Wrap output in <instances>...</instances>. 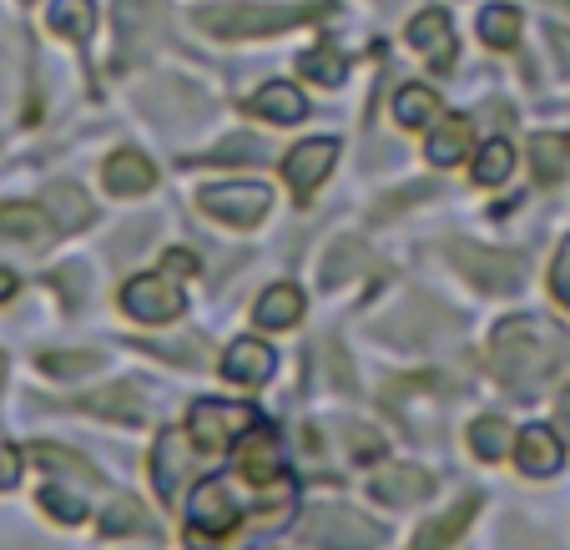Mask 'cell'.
I'll use <instances>...</instances> for the list:
<instances>
[{
	"label": "cell",
	"instance_id": "obj_7",
	"mask_svg": "<svg viewBox=\"0 0 570 550\" xmlns=\"http://www.w3.org/2000/svg\"><path fill=\"white\" fill-rule=\"evenodd\" d=\"M450 253H454V263L490 293H510L525 283V263L510 258V253H484V248H470V243H450Z\"/></svg>",
	"mask_w": 570,
	"mask_h": 550
},
{
	"label": "cell",
	"instance_id": "obj_20",
	"mask_svg": "<svg viewBox=\"0 0 570 550\" xmlns=\"http://www.w3.org/2000/svg\"><path fill=\"white\" fill-rule=\"evenodd\" d=\"M303 318V293L288 288V283H278V288H268L258 298V324L263 328H293Z\"/></svg>",
	"mask_w": 570,
	"mask_h": 550
},
{
	"label": "cell",
	"instance_id": "obj_5",
	"mask_svg": "<svg viewBox=\"0 0 570 550\" xmlns=\"http://www.w3.org/2000/svg\"><path fill=\"white\" fill-rule=\"evenodd\" d=\"M121 308L141 324H173L177 313H183V293H177L173 273H141L121 288Z\"/></svg>",
	"mask_w": 570,
	"mask_h": 550
},
{
	"label": "cell",
	"instance_id": "obj_30",
	"mask_svg": "<svg viewBox=\"0 0 570 550\" xmlns=\"http://www.w3.org/2000/svg\"><path fill=\"white\" fill-rule=\"evenodd\" d=\"M570 163V141L566 137H535V173L540 177H560Z\"/></svg>",
	"mask_w": 570,
	"mask_h": 550
},
{
	"label": "cell",
	"instance_id": "obj_29",
	"mask_svg": "<svg viewBox=\"0 0 570 550\" xmlns=\"http://www.w3.org/2000/svg\"><path fill=\"white\" fill-rule=\"evenodd\" d=\"M470 444H474V454H484V460H500V454H505V444H510L505 420H474Z\"/></svg>",
	"mask_w": 570,
	"mask_h": 550
},
{
	"label": "cell",
	"instance_id": "obj_40",
	"mask_svg": "<svg viewBox=\"0 0 570 550\" xmlns=\"http://www.w3.org/2000/svg\"><path fill=\"white\" fill-rule=\"evenodd\" d=\"M197 268V263H193V253H183V248H177V253H167V273H177V278H183V273H193Z\"/></svg>",
	"mask_w": 570,
	"mask_h": 550
},
{
	"label": "cell",
	"instance_id": "obj_37",
	"mask_svg": "<svg viewBox=\"0 0 570 550\" xmlns=\"http://www.w3.org/2000/svg\"><path fill=\"white\" fill-rule=\"evenodd\" d=\"M550 288H556V298L570 308V238H566V248H560V258H556V273H550Z\"/></svg>",
	"mask_w": 570,
	"mask_h": 550
},
{
	"label": "cell",
	"instance_id": "obj_39",
	"mask_svg": "<svg viewBox=\"0 0 570 550\" xmlns=\"http://www.w3.org/2000/svg\"><path fill=\"white\" fill-rule=\"evenodd\" d=\"M21 480V460H16V450H0V485H16Z\"/></svg>",
	"mask_w": 570,
	"mask_h": 550
},
{
	"label": "cell",
	"instance_id": "obj_42",
	"mask_svg": "<svg viewBox=\"0 0 570 550\" xmlns=\"http://www.w3.org/2000/svg\"><path fill=\"white\" fill-rule=\"evenodd\" d=\"M11 293H16V278H11L6 268H0V298H11Z\"/></svg>",
	"mask_w": 570,
	"mask_h": 550
},
{
	"label": "cell",
	"instance_id": "obj_22",
	"mask_svg": "<svg viewBox=\"0 0 570 550\" xmlns=\"http://www.w3.org/2000/svg\"><path fill=\"white\" fill-rule=\"evenodd\" d=\"M81 410L117 414V420H127V424L147 420V410H141V400H137V389H121V384H111V389H101V394H91V400H81Z\"/></svg>",
	"mask_w": 570,
	"mask_h": 550
},
{
	"label": "cell",
	"instance_id": "obj_26",
	"mask_svg": "<svg viewBox=\"0 0 570 550\" xmlns=\"http://www.w3.org/2000/svg\"><path fill=\"white\" fill-rule=\"evenodd\" d=\"M434 111H440V101H434V91H424V87H404L394 97V117L404 121V127H430Z\"/></svg>",
	"mask_w": 570,
	"mask_h": 550
},
{
	"label": "cell",
	"instance_id": "obj_24",
	"mask_svg": "<svg viewBox=\"0 0 570 550\" xmlns=\"http://www.w3.org/2000/svg\"><path fill=\"white\" fill-rule=\"evenodd\" d=\"M464 147H470V121L464 117H450L440 131L430 137V163L434 167H454L464 157Z\"/></svg>",
	"mask_w": 570,
	"mask_h": 550
},
{
	"label": "cell",
	"instance_id": "obj_33",
	"mask_svg": "<svg viewBox=\"0 0 570 550\" xmlns=\"http://www.w3.org/2000/svg\"><path fill=\"white\" fill-rule=\"evenodd\" d=\"M41 505L51 510L56 520H66V526H76V520H87V500H76L71 490H46Z\"/></svg>",
	"mask_w": 570,
	"mask_h": 550
},
{
	"label": "cell",
	"instance_id": "obj_2",
	"mask_svg": "<svg viewBox=\"0 0 570 550\" xmlns=\"http://www.w3.org/2000/svg\"><path fill=\"white\" fill-rule=\"evenodd\" d=\"M313 16H323L318 6H207V11H197V26L213 36H227V41H253V36L293 31Z\"/></svg>",
	"mask_w": 570,
	"mask_h": 550
},
{
	"label": "cell",
	"instance_id": "obj_4",
	"mask_svg": "<svg viewBox=\"0 0 570 550\" xmlns=\"http://www.w3.org/2000/svg\"><path fill=\"white\" fill-rule=\"evenodd\" d=\"M253 420H258V414L243 410V404L203 400L193 410V424H187V434H193L197 450H227L233 440H243V434L253 430Z\"/></svg>",
	"mask_w": 570,
	"mask_h": 550
},
{
	"label": "cell",
	"instance_id": "obj_11",
	"mask_svg": "<svg viewBox=\"0 0 570 550\" xmlns=\"http://www.w3.org/2000/svg\"><path fill=\"white\" fill-rule=\"evenodd\" d=\"M237 470H243L253 485H268V480L283 475V460H278V440H273V430H258V424H253V430L243 434V444H237Z\"/></svg>",
	"mask_w": 570,
	"mask_h": 550
},
{
	"label": "cell",
	"instance_id": "obj_16",
	"mask_svg": "<svg viewBox=\"0 0 570 550\" xmlns=\"http://www.w3.org/2000/svg\"><path fill=\"white\" fill-rule=\"evenodd\" d=\"M248 111L263 121H303L308 117V101H303L293 87H283V81H268V87L248 101Z\"/></svg>",
	"mask_w": 570,
	"mask_h": 550
},
{
	"label": "cell",
	"instance_id": "obj_21",
	"mask_svg": "<svg viewBox=\"0 0 570 550\" xmlns=\"http://www.w3.org/2000/svg\"><path fill=\"white\" fill-rule=\"evenodd\" d=\"M470 520H474V495H464L460 505L450 510V515H440V520H434V526H424V530H420V540H414V550H444L454 536H460L464 526H470Z\"/></svg>",
	"mask_w": 570,
	"mask_h": 550
},
{
	"label": "cell",
	"instance_id": "obj_3",
	"mask_svg": "<svg viewBox=\"0 0 570 550\" xmlns=\"http://www.w3.org/2000/svg\"><path fill=\"white\" fill-rule=\"evenodd\" d=\"M303 530H308V540L318 550H374L379 540H384V530H379L374 520L354 515V510H344V505L313 510Z\"/></svg>",
	"mask_w": 570,
	"mask_h": 550
},
{
	"label": "cell",
	"instance_id": "obj_15",
	"mask_svg": "<svg viewBox=\"0 0 570 550\" xmlns=\"http://www.w3.org/2000/svg\"><path fill=\"white\" fill-rule=\"evenodd\" d=\"M0 238H21V243H46L51 223H46L41 203H6L0 207Z\"/></svg>",
	"mask_w": 570,
	"mask_h": 550
},
{
	"label": "cell",
	"instance_id": "obj_18",
	"mask_svg": "<svg viewBox=\"0 0 570 550\" xmlns=\"http://www.w3.org/2000/svg\"><path fill=\"white\" fill-rule=\"evenodd\" d=\"M187 440H193V434H161L157 464H151V480H157L161 495H173V490L183 485V475H187Z\"/></svg>",
	"mask_w": 570,
	"mask_h": 550
},
{
	"label": "cell",
	"instance_id": "obj_35",
	"mask_svg": "<svg viewBox=\"0 0 570 550\" xmlns=\"http://www.w3.org/2000/svg\"><path fill=\"white\" fill-rule=\"evenodd\" d=\"M334 258H338V263H328V268H318V283H323V288H334V283H344L348 273L358 268V248H354V243H338V248H334Z\"/></svg>",
	"mask_w": 570,
	"mask_h": 550
},
{
	"label": "cell",
	"instance_id": "obj_36",
	"mask_svg": "<svg viewBox=\"0 0 570 550\" xmlns=\"http://www.w3.org/2000/svg\"><path fill=\"white\" fill-rule=\"evenodd\" d=\"M51 374H87V369H97L101 359L97 354H51V359H41Z\"/></svg>",
	"mask_w": 570,
	"mask_h": 550
},
{
	"label": "cell",
	"instance_id": "obj_17",
	"mask_svg": "<svg viewBox=\"0 0 570 550\" xmlns=\"http://www.w3.org/2000/svg\"><path fill=\"white\" fill-rule=\"evenodd\" d=\"M410 46L414 51H424L434 66H450L454 56V36H450V21H444L440 11H424L420 21L410 26Z\"/></svg>",
	"mask_w": 570,
	"mask_h": 550
},
{
	"label": "cell",
	"instance_id": "obj_8",
	"mask_svg": "<svg viewBox=\"0 0 570 550\" xmlns=\"http://www.w3.org/2000/svg\"><path fill=\"white\" fill-rule=\"evenodd\" d=\"M334 157H338V141L334 137L298 141V147L283 157V177H288L293 193H313V187H318V177L334 167Z\"/></svg>",
	"mask_w": 570,
	"mask_h": 550
},
{
	"label": "cell",
	"instance_id": "obj_31",
	"mask_svg": "<svg viewBox=\"0 0 570 550\" xmlns=\"http://www.w3.org/2000/svg\"><path fill=\"white\" fill-rule=\"evenodd\" d=\"M131 536V530H151V515L137 505V500H121V505H111V515H107V536Z\"/></svg>",
	"mask_w": 570,
	"mask_h": 550
},
{
	"label": "cell",
	"instance_id": "obj_28",
	"mask_svg": "<svg viewBox=\"0 0 570 550\" xmlns=\"http://www.w3.org/2000/svg\"><path fill=\"white\" fill-rule=\"evenodd\" d=\"M480 36L490 46H515L520 36V11H510V6H490V11L480 16Z\"/></svg>",
	"mask_w": 570,
	"mask_h": 550
},
{
	"label": "cell",
	"instance_id": "obj_12",
	"mask_svg": "<svg viewBox=\"0 0 570 550\" xmlns=\"http://www.w3.org/2000/svg\"><path fill=\"white\" fill-rule=\"evenodd\" d=\"M223 374L233 384H268L273 379V348L258 344V338H237L223 354Z\"/></svg>",
	"mask_w": 570,
	"mask_h": 550
},
{
	"label": "cell",
	"instance_id": "obj_10",
	"mask_svg": "<svg viewBox=\"0 0 570 550\" xmlns=\"http://www.w3.org/2000/svg\"><path fill=\"white\" fill-rule=\"evenodd\" d=\"M161 36V6L157 0H117V46L121 51H141Z\"/></svg>",
	"mask_w": 570,
	"mask_h": 550
},
{
	"label": "cell",
	"instance_id": "obj_13",
	"mask_svg": "<svg viewBox=\"0 0 570 550\" xmlns=\"http://www.w3.org/2000/svg\"><path fill=\"white\" fill-rule=\"evenodd\" d=\"M157 187V173H151V163L141 157V151H117L107 163V193L117 197H141Z\"/></svg>",
	"mask_w": 570,
	"mask_h": 550
},
{
	"label": "cell",
	"instance_id": "obj_34",
	"mask_svg": "<svg viewBox=\"0 0 570 550\" xmlns=\"http://www.w3.org/2000/svg\"><path fill=\"white\" fill-rule=\"evenodd\" d=\"M46 203H56V207H66V217H61V223L66 227H76V223H87V217H91V207H87V197H81V193H76V187H51V197H46Z\"/></svg>",
	"mask_w": 570,
	"mask_h": 550
},
{
	"label": "cell",
	"instance_id": "obj_9",
	"mask_svg": "<svg viewBox=\"0 0 570 550\" xmlns=\"http://www.w3.org/2000/svg\"><path fill=\"white\" fill-rule=\"evenodd\" d=\"M237 520H243V510H237V500L227 495L223 480H207V485L193 490V530L197 536H227Z\"/></svg>",
	"mask_w": 570,
	"mask_h": 550
},
{
	"label": "cell",
	"instance_id": "obj_6",
	"mask_svg": "<svg viewBox=\"0 0 570 550\" xmlns=\"http://www.w3.org/2000/svg\"><path fill=\"white\" fill-rule=\"evenodd\" d=\"M197 203L227 227H253L263 213H268L273 193L263 183H217V187H203Z\"/></svg>",
	"mask_w": 570,
	"mask_h": 550
},
{
	"label": "cell",
	"instance_id": "obj_1",
	"mask_svg": "<svg viewBox=\"0 0 570 550\" xmlns=\"http://www.w3.org/2000/svg\"><path fill=\"white\" fill-rule=\"evenodd\" d=\"M560 354H566V338H560L546 318H510V324H500L495 338H490V369H495L510 389L540 384L546 374H556Z\"/></svg>",
	"mask_w": 570,
	"mask_h": 550
},
{
	"label": "cell",
	"instance_id": "obj_27",
	"mask_svg": "<svg viewBox=\"0 0 570 550\" xmlns=\"http://www.w3.org/2000/svg\"><path fill=\"white\" fill-rule=\"evenodd\" d=\"M510 167H515V147H510V141H484L480 163H474V177H480L484 187H500L510 177Z\"/></svg>",
	"mask_w": 570,
	"mask_h": 550
},
{
	"label": "cell",
	"instance_id": "obj_41",
	"mask_svg": "<svg viewBox=\"0 0 570 550\" xmlns=\"http://www.w3.org/2000/svg\"><path fill=\"white\" fill-rule=\"evenodd\" d=\"M560 430H566V440H570V389H566V400H560Z\"/></svg>",
	"mask_w": 570,
	"mask_h": 550
},
{
	"label": "cell",
	"instance_id": "obj_25",
	"mask_svg": "<svg viewBox=\"0 0 570 550\" xmlns=\"http://www.w3.org/2000/svg\"><path fill=\"white\" fill-rule=\"evenodd\" d=\"M36 460H41L46 470H56V475L76 480V485H91V490L101 485V475H97V470H91V464H81V460H76V454L56 450V444H36Z\"/></svg>",
	"mask_w": 570,
	"mask_h": 550
},
{
	"label": "cell",
	"instance_id": "obj_19",
	"mask_svg": "<svg viewBox=\"0 0 570 550\" xmlns=\"http://www.w3.org/2000/svg\"><path fill=\"white\" fill-rule=\"evenodd\" d=\"M374 495L379 500H389V505H410V500H424L430 495V475L424 470H384V475L374 480Z\"/></svg>",
	"mask_w": 570,
	"mask_h": 550
},
{
	"label": "cell",
	"instance_id": "obj_32",
	"mask_svg": "<svg viewBox=\"0 0 570 550\" xmlns=\"http://www.w3.org/2000/svg\"><path fill=\"white\" fill-rule=\"evenodd\" d=\"M303 76H313L323 87H338V81H344V61H338L334 51H308L303 56Z\"/></svg>",
	"mask_w": 570,
	"mask_h": 550
},
{
	"label": "cell",
	"instance_id": "obj_38",
	"mask_svg": "<svg viewBox=\"0 0 570 550\" xmlns=\"http://www.w3.org/2000/svg\"><path fill=\"white\" fill-rule=\"evenodd\" d=\"M233 157H248V163H258L263 147H258V141H227V147H217L213 157H207V163H233Z\"/></svg>",
	"mask_w": 570,
	"mask_h": 550
},
{
	"label": "cell",
	"instance_id": "obj_14",
	"mask_svg": "<svg viewBox=\"0 0 570 550\" xmlns=\"http://www.w3.org/2000/svg\"><path fill=\"white\" fill-rule=\"evenodd\" d=\"M515 454H520V470H525V475H556L560 460H566V454H560V440L550 430H540V424H530V430L520 434Z\"/></svg>",
	"mask_w": 570,
	"mask_h": 550
},
{
	"label": "cell",
	"instance_id": "obj_23",
	"mask_svg": "<svg viewBox=\"0 0 570 550\" xmlns=\"http://www.w3.org/2000/svg\"><path fill=\"white\" fill-rule=\"evenodd\" d=\"M91 16H97L91 11V0H56L51 6V31L66 36V41H87L91 26H97Z\"/></svg>",
	"mask_w": 570,
	"mask_h": 550
}]
</instances>
